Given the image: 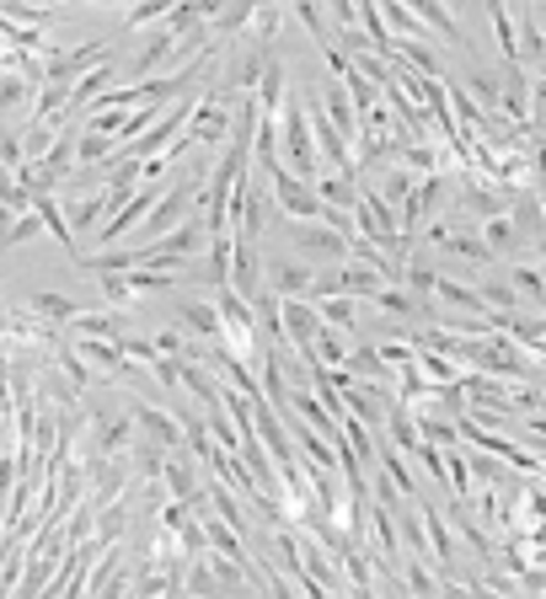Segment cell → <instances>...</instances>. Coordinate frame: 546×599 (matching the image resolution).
<instances>
[{
  "label": "cell",
  "mask_w": 546,
  "mask_h": 599,
  "mask_svg": "<svg viewBox=\"0 0 546 599\" xmlns=\"http://www.w3.org/2000/svg\"><path fill=\"white\" fill-rule=\"evenodd\" d=\"M279 155L290 161V172L316 187L322 177V155H316V134H311V113H305V97H290L284 113H279Z\"/></svg>",
  "instance_id": "6da1fadb"
},
{
  "label": "cell",
  "mask_w": 546,
  "mask_h": 599,
  "mask_svg": "<svg viewBox=\"0 0 546 599\" xmlns=\"http://www.w3.org/2000/svg\"><path fill=\"white\" fill-rule=\"evenodd\" d=\"M214 311H220V348L231 359H242V364L269 359V354H257L263 343H257V311H252V300H242L225 284V290H214Z\"/></svg>",
  "instance_id": "7a4b0ae2"
},
{
  "label": "cell",
  "mask_w": 546,
  "mask_h": 599,
  "mask_svg": "<svg viewBox=\"0 0 546 599\" xmlns=\"http://www.w3.org/2000/svg\"><path fill=\"white\" fill-rule=\"evenodd\" d=\"M210 252V231L199 225V220H182L172 236L151 241V246H140V268H155V273H182L193 257H204Z\"/></svg>",
  "instance_id": "3957f363"
},
{
  "label": "cell",
  "mask_w": 546,
  "mask_h": 599,
  "mask_svg": "<svg viewBox=\"0 0 546 599\" xmlns=\"http://www.w3.org/2000/svg\"><path fill=\"white\" fill-rule=\"evenodd\" d=\"M236 97L242 91H231V87H220L214 81L199 102H193V119H188V140L193 145H231V119H236Z\"/></svg>",
  "instance_id": "277c9868"
},
{
  "label": "cell",
  "mask_w": 546,
  "mask_h": 599,
  "mask_svg": "<svg viewBox=\"0 0 546 599\" xmlns=\"http://www.w3.org/2000/svg\"><path fill=\"white\" fill-rule=\"evenodd\" d=\"M269 193H273V210L284 214V220H295V225H316V214H322V199H316V187H305L284 161L269 172Z\"/></svg>",
  "instance_id": "5b68a950"
},
{
  "label": "cell",
  "mask_w": 546,
  "mask_h": 599,
  "mask_svg": "<svg viewBox=\"0 0 546 599\" xmlns=\"http://www.w3.org/2000/svg\"><path fill=\"white\" fill-rule=\"evenodd\" d=\"M284 231L295 241V257H305L311 268H337V263H348V241L333 236L327 225H295V220H284Z\"/></svg>",
  "instance_id": "8992f818"
},
{
  "label": "cell",
  "mask_w": 546,
  "mask_h": 599,
  "mask_svg": "<svg viewBox=\"0 0 546 599\" xmlns=\"http://www.w3.org/2000/svg\"><path fill=\"white\" fill-rule=\"evenodd\" d=\"M161 487H166V498H178V504H193V509H210V498H204V466L182 449L166 460V471H161Z\"/></svg>",
  "instance_id": "52a82bcc"
},
{
  "label": "cell",
  "mask_w": 546,
  "mask_h": 599,
  "mask_svg": "<svg viewBox=\"0 0 546 599\" xmlns=\"http://www.w3.org/2000/svg\"><path fill=\"white\" fill-rule=\"evenodd\" d=\"M134 428L145 445H161L166 455H182L188 449V434H182V418L172 407H134Z\"/></svg>",
  "instance_id": "ba28073f"
},
{
  "label": "cell",
  "mask_w": 546,
  "mask_h": 599,
  "mask_svg": "<svg viewBox=\"0 0 546 599\" xmlns=\"http://www.w3.org/2000/svg\"><path fill=\"white\" fill-rule=\"evenodd\" d=\"M311 278H316V268L305 257H269V268H263V284L279 300H305L311 295Z\"/></svg>",
  "instance_id": "9c48e42d"
},
{
  "label": "cell",
  "mask_w": 546,
  "mask_h": 599,
  "mask_svg": "<svg viewBox=\"0 0 546 599\" xmlns=\"http://www.w3.org/2000/svg\"><path fill=\"white\" fill-rule=\"evenodd\" d=\"M257 113L269 123H279V113H284V102H290V64H284V54L273 49L269 54V70H263V81H257Z\"/></svg>",
  "instance_id": "30bf717a"
},
{
  "label": "cell",
  "mask_w": 546,
  "mask_h": 599,
  "mask_svg": "<svg viewBox=\"0 0 546 599\" xmlns=\"http://www.w3.org/2000/svg\"><path fill=\"white\" fill-rule=\"evenodd\" d=\"M279 305H284V348L279 354H295L301 359L305 348H311V337H316V327H322L316 322V305L311 300H279Z\"/></svg>",
  "instance_id": "8fae6325"
},
{
  "label": "cell",
  "mask_w": 546,
  "mask_h": 599,
  "mask_svg": "<svg viewBox=\"0 0 546 599\" xmlns=\"http://www.w3.org/2000/svg\"><path fill=\"white\" fill-rule=\"evenodd\" d=\"M123 332H129L123 311H102V305L91 311V305H87V311H81V316L64 327V337H70V343H91V337H108V343H119Z\"/></svg>",
  "instance_id": "7c38bea8"
},
{
  "label": "cell",
  "mask_w": 546,
  "mask_h": 599,
  "mask_svg": "<svg viewBox=\"0 0 546 599\" xmlns=\"http://www.w3.org/2000/svg\"><path fill=\"white\" fill-rule=\"evenodd\" d=\"M178 327L188 332L193 343L220 348V311H214V300H178Z\"/></svg>",
  "instance_id": "4fadbf2b"
},
{
  "label": "cell",
  "mask_w": 546,
  "mask_h": 599,
  "mask_svg": "<svg viewBox=\"0 0 546 599\" xmlns=\"http://www.w3.org/2000/svg\"><path fill=\"white\" fill-rule=\"evenodd\" d=\"M413 17L424 22L428 32H439V38H451L455 49H466L472 54V38H466V28H461V11L455 6H434V0H413Z\"/></svg>",
  "instance_id": "5bb4252c"
},
{
  "label": "cell",
  "mask_w": 546,
  "mask_h": 599,
  "mask_svg": "<svg viewBox=\"0 0 546 599\" xmlns=\"http://www.w3.org/2000/svg\"><path fill=\"white\" fill-rule=\"evenodd\" d=\"M322 113H327V123H333L337 134L354 145L360 140V113H354V102H348V91L337 87V81H322V102H316Z\"/></svg>",
  "instance_id": "9a60e30c"
},
{
  "label": "cell",
  "mask_w": 546,
  "mask_h": 599,
  "mask_svg": "<svg viewBox=\"0 0 546 599\" xmlns=\"http://www.w3.org/2000/svg\"><path fill=\"white\" fill-rule=\"evenodd\" d=\"M360 386H370V390H392L396 386V375L381 364V354H375V343H354V354H348V364H343Z\"/></svg>",
  "instance_id": "2e32d148"
},
{
  "label": "cell",
  "mask_w": 546,
  "mask_h": 599,
  "mask_svg": "<svg viewBox=\"0 0 546 599\" xmlns=\"http://www.w3.org/2000/svg\"><path fill=\"white\" fill-rule=\"evenodd\" d=\"M311 305H316V322H322V327H333V332H343L348 343H360V300L327 295V300H311Z\"/></svg>",
  "instance_id": "e0dca14e"
},
{
  "label": "cell",
  "mask_w": 546,
  "mask_h": 599,
  "mask_svg": "<svg viewBox=\"0 0 546 599\" xmlns=\"http://www.w3.org/2000/svg\"><path fill=\"white\" fill-rule=\"evenodd\" d=\"M477 236H483V246L493 252V257H519V252H530V241L515 231V220H509V214H493V220H483V225H477Z\"/></svg>",
  "instance_id": "ac0fdd59"
},
{
  "label": "cell",
  "mask_w": 546,
  "mask_h": 599,
  "mask_svg": "<svg viewBox=\"0 0 546 599\" xmlns=\"http://www.w3.org/2000/svg\"><path fill=\"white\" fill-rule=\"evenodd\" d=\"M32 97H38V87H32L28 75H0V123H28L32 113Z\"/></svg>",
  "instance_id": "d6986e66"
},
{
  "label": "cell",
  "mask_w": 546,
  "mask_h": 599,
  "mask_svg": "<svg viewBox=\"0 0 546 599\" xmlns=\"http://www.w3.org/2000/svg\"><path fill=\"white\" fill-rule=\"evenodd\" d=\"M28 311L38 316V322H49V327H70L87 305L81 300H70V295H60V290H38V295H28Z\"/></svg>",
  "instance_id": "ffe728a7"
},
{
  "label": "cell",
  "mask_w": 546,
  "mask_h": 599,
  "mask_svg": "<svg viewBox=\"0 0 546 599\" xmlns=\"http://www.w3.org/2000/svg\"><path fill=\"white\" fill-rule=\"evenodd\" d=\"M178 369H182V386L178 390H188L204 413H214V407H220V375H214L210 364H199V359H182Z\"/></svg>",
  "instance_id": "44dd1931"
},
{
  "label": "cell",
  "mask_w": 546,
  "mask_h": 599,
  "mask_svg": "<svg viewBox=\"0 0 546 599\" xmlns=\"http://www.w3.org/2000/svg\"><path fill=\"white\" fill-rule=\"evenodd\" d=\"M316 199H322L327 210L354 214V210H360V177H343V172H322V177H316Z\"/></svg>",
  "instance_id": "7402d4cb"
},
{
  "label": "cell",
  "mask_w": 546,
  "mask_h": 599,
  "mask_svg": "<svg viewBox=\"0 0 546 599\" xmlns=\"http://www.w3.org/2000/svg\"><path fill=\"white\" fill-rule=\"evenodd\" d=\"M434 300H445L451 311H461V316H487L483 295H477V284L472 278H451V273H439V290H434Z\"/></svg>",
  "instance_id": "603a6c76"
},
{
  "label": "cell",
  "mask_w": 546,
  "mask_h": 599,
  "mask_svg": "<svg viewBox=\"0 0 546 599\" xmlns=\"http://www.w3.org/2000/svg\"><path fill=\"white\" fill-rule=\"evenodd\" d=\"M439 257H461V263H472V268H477V278L493 268V252L483 246V236H477V231H451V236H445V246H439Z\"/></svg>",
  "instance_id": "cb8c5ba5"
},
{
  "label": "cell",
  "mask_w": 546,
  "mask_h": 599,
  "mask_svg": "<svg viewBox=\"0 0 546 599\" xmlns=\"http://www.w3.org/2000/svg\"><path fill=\"white\" fill-rule=\"evenodd\" d=\"M487 28H493V38H498V54H504V64H519L515 11H509V6H498V0H487ZM519 70H525V64H519Z\"/></svg>",
  "instance_id": "d4e9b609"
},
{
  "label": "cell",
  "mask_w": 546,
  "mask_h": 599,
  "mask_svg": "<svg viewBox=\"0 0 546 599\" xmlns=\"http://www.w3.org/2000/svg\"><path fill=\"white\" fill-rule=\"evenodd\" d=\"M509 284H515V295L536 311V316H546V273L536 268V263H515V268L504 273Z\"/></svg>",
  "instance_id": "484cf974"
},
{
  "label": "cell",
  "mask_w": 546,
  "mask_h": 599,
  "mask_svg": "<svg viewBox=\"0 0 546 599\" xmlns=\"http://www.w3.org/2000/svg\"><path fill=\"white\" fill-rule=\"evenodd\" d=\"M477 284V295H483V305L493 311V316H519V305L525 300L515 295V284L509 278H493V273H483V278H472Z\"/></svg>",
  "instance_id": "4316f807"
},
{
  "label": "cell",
  "mask_w": 546,
  "mask_h": 599,
  "mask_svg": "<svg viewBox=\"0 0 546 599\" xmlns=\"http://www.w3.org/2000/svg\"><path fill=\"white\" fill-rule=\"evenodd\" d=\"M381 434H386L402 455H413V449L424 445V439H418V418H413V407H402V402L386 407V428H381Z\"/></svg>",
  "instance_id": "83f0119b"
},
{
  "label": "cell",
  "mask_w": 546,
  "mask_h": 599,
  "mask_svg": "<svg viewBox=\"0 0 546 599\" xmlns=\"http://www.w3.org/2000/svg\"><path fill=\"white\" fill-rule=\"evenodd\" d=\"M182 599H225L220 595V578H214V568H210V557L182 562Z\"/></svg>",
  "instance_id": "f1b7e54d"
},
{
  "label": "cell",
  "mask_w": 546,
  "mask_h": 599,
  "mask_svg": "<svg viewBox=\"0 0 546 599\" xmlns=\"http://www.w3.org/2000/svg\"><path fill=\"white\" fill-rule=\"evenodd\" d=\"M466 466H472V481L477 487H509L515 481V466L498 460V455H483V449H466Z\"/></svg>",
  "instance_id": "f546056e"
},
{
  "label": "cell",
  "mask_w": 546,
  "mask_h": 599,
  "mask_svg": "<svg viewBox=\"0 0 546 599\" xmlns=\"http://www.w3.org/2000/svg\"><path fill=\"white\" fill-rule=\"evenodd\" d=\"M381 172H386V177H381V182H370V187H375V193H381V199H386L392 210H402V204L413 199V187L424 182V177H413L407 166H396V161H392V166H381Z\"/></svg>",
  "instance_id": "4dcf8cb0"
},
{
  "label": "cell",
  "mask_w": 546,
  "mask_h": 599,
  "mask_svg": "<svg viewBox=\"0 0 546 599\" xmlns=\"http://www.w3.org/2000/svg\"><path fill=\"white\" fill-rule=\"evenodd\" d=\"M0 17L11 22V28H32V32H43L60 11L54 6H32V0H0Z\"/></svg>",
  "instance_id": "1f68e13d"
},
{
  "label": "cell",
  "mask_w": 546,
  "mask_h": 599,
  "mask_svg": "<svg viewBox=\"0 0 546 599\" xmlns=\"http://www.w3.org/2000/svg\"><path fill=\"white\" fill-rule=\"evenodd\" d=\"M445 487H451L455 504H466V498L477 493V481H472V466H466V445H451V449H445Z\"/></svg>",
  "instance_id": "d6a6232c"
},
{
  "label": "cell",
  "mask_w": 546,
  "mask_h": 599,
  "mask_svg": "<svg viewBox=\"0 0 546 599\" xmlns=\"http://www.w3.org/2000/svg\"><path fill=\"white\" fill-rule=\"evenodd\" d=\"M402 290L413 300H434V290H439V268L428 263V257H407L402 263Z\"/></svg>",
  "instance_id": "836d02e7"
},
{
  "label": "cell",
  "mask_w": 546,
  "mask_h": 599,
  "mask_svg": "<svg viewBox=\"0 0 546 599\" xmlns=\"http://www.w3.org/2000/svg\"><path fill=\"white\" fill-rule=\"evenodd\" d=\"M123 536H129V493L119 504L97 509V546H123Z\"/></svg>",
  "instance_id": "e575fe53"
},
{
  "label": "cell",
  "mask_w": 546,
  "mask_h": 599,
  "mask_svg": "<svg viewBox=\"0 0 546 599\" xmlns=\"http://www.w3.org/2000/svg\"><path fill=\"white\" fill-rule=\"evenodd\" d=\"M284 22H290V11H279V6H257L252 11V28H246L242 43H257V49H273V38L284 32Z\"/></svg>",
  "instance_id": "d590c367"
},
{
  "label": "cell",
  "mask_w": 546,
  "mask_h": 599,
  "mask_svg": "<svg viewBox=\"0 0 546 599\" xmlns=\"http://www.w3.org/2000/svg\"><path fill=\"white\" fill-rule=\"evenodd\" d=\"M381 290H386V278H381L375 268H364V263H354V257L343 263V295L348 300H375Z\"/></svg>",
  "instance_id": "8d00e7d4"
},
{
  "label": "cell",
  "mask_w": 546,
  "mask_h": 599,
  "mask_svg": "<svg viewBox=\"0 0 546 599\" xmlns=\"http://www.w3.org/2000/svg\"><path fill=\"white\" fill-rule=\"evenodd\" d=\"M402 583H407V595L413 599H439V572L428 568V562H418V557H402Z\"/></svg>",
  "instance_id": "74e56055"
},
{
  "label": "cell",
  "mask_w": 546,
  "mask_h": 599,
  "mask_svg": "<svg viewBox=\"0 0 546 599\" xmlns=\"http://www.w3.org/2000/svg\"><path fill=\"white\" fill-rule=\"evenodd\" d=\"M252 11H257V6H220V11H214L210 17V38H246V28H252Z\"/></svg>",
  "instance_id": "f35d334b"
},
{
  "label": "cell",
  "mask_w": 546,
  "mask_h": 599,
  "mask_svg": "<svg viewBox=\"0 0 546 599\" xmlns=\"http://www.w3.org/2000/svg\"><path fill=\"white\" fill-rule=\"evenodd\" d=\"M60 134H64L60 123H22V155H28V166L60 145Z\"/></svg>",
  "instance_id": "ab89813d"
},
{
  "label": "cell",
  "mask_w": 546,
  "mask_h": 599,
  "mask_svg": "<svg viewBox=\"0 0 546 599\" xmlns=\"http://www.w3.org/2000/svg\"><path fill=\"white\" fill-rule=\"evenodd\" d=\"M54 369H60L64 380H75V386H81V390H87L91 380H97V375H91V364L81 359V348H75L70 337H60V348H54Z\"/></svg>",
  "instance_id": "60d3db41"
},
{
  "label": "cell",
  "mask_w": 546,
  "mask_h": 599,
  "mask_svg": "<svg viewBox=\"0 0 546 599\" xmlns=\"http://www.w3.org/2000/svg\"><path fill=\"white\" fill-rule=\"evenodd\" d=\"M60 536H64L70 551H75V546H87V540H97V509H91V504L70 509V514H64V525H60Z\"/></svg>",
  "instance_id": "b9f144b4"
},
{
  "label": "cell",
  "mask_w": 546,
  "mask_h": 599,
  "mask_svg": "<svg viewBox=\"0 0 546 599\" xmlns=\"http://www.w3.org/2000/svg\"><path fill=\"white\" fill-rule=\"evenodd\" d=\"M466 97H472L483 113H498V75H493L487 64H472V75H466Z\"/></svg>",
  "instance_id": "7bdbcfd3"
},
{
  "label": "cell",
  "mask_w": 546,
  "mask_h": 599,
  "mask_svg": "<svg viewBox=\"0 0 546 599\" xmlns=\"http://www.w3.org/2000/svg\"><path fill=\"white\" fill-rule=\"evenodd\" d=\"M509 220H515V231H519L525 241L546 236V225H542V204H536V193H519L515 204H509Z\"/></svg>",
  "instance_id": "ee69618b"
},
{
  "label": "cell",
  "mask_w": 546,
  "mask_h": 599,
  "mask_svg": "<svg viewBox=\"0 0 546 599\" xmlns=\"http://www.w3.org/2000/svg\"><path fill=\"white\" fill-rule=\"evenodd\" d=\"M129 290H134V295H178V290H182V273L134 268V273H129Z\"/></svg>",
  "instance_id": "f6af8a7d"
},
{
  "label": "cell",
  "mask_w": 546,
  "mask_h": 599,
  "mask_svg": "<svg viewBox=\"0 0 546 599\" xmlns=\"http://www.w3.org/2000/svg\"><path fill=\"white\" fill-rule=\"evenodd\" d=\"M129 300H134L129 273H97V305H102V311H123Z\"/></svg>",
  "instance_id": "bcb514c9"
},
{
  "label": "cell",
  "mask_w": 546,
  "mask_h": 599,
  "mask_svg": "<svg viewBox=\"0 0 546 599\" xmlns=\"http://www.w3.org/2000/svg\"><path fill=\"white\" fill-rule=\"evenodd\" d=\"M418 375H424V380H434V386L466 380V369H461V364L445 359V354H428V348H418Z\"/></svg>",
  "instance_id": "7dc6e473"
},
{
  "label": "cell",
  "mask_w": 546,
  "mask_h": 599,
  "mask_svg": "<svg viewBox=\"0 0 546 599\" xmlns=\"http://www.w3.org/2000/svg\"><path fill=\"white\" fill-rule=\"evenodd\" d=\"M166 460H172V455L161 445H145V439H140V445H134V481H161Z\"/></svg>",
  "instance_id": "c3c4849f"
},
{
  "label": "cell",
  "mask_w": 546,
  "mask_h": 599,
  "mask_svg": "<svg viewBox=\"0 0 546 599\" xmlns=\"http://www.w3.org/2000/svg\"><path fill=\"white\" fill-rule=\"evenodd\" d=\"M0 166H11V172L28 166V155H22V129H17V123H0Z\"/></svg>",
  "instance_id": "681fc988"
},
{
  "label": "cell",
  "mask_w": 546,
  "mask_h": 599,
  "mask_svg": "<svg viewBox=\"0 0 546 599\" xmlns=\"http://www.w3.org/2000/svg\"><path fill=\"white\" fill-rule=\"evenodd\" d=\"M38 236H43V220H38V214H22V220H17V225L0 236V252H11V246H28V241H38Z\"/></svg>",
  "instance_id": "f907efd6"
},
{
  "label": "cell",
  "mask_w": 546,
  "mask_h": 599,
  "mask_svg": "<svg viewBox=\"0 0 546 599\" xmlns=\"http://www.w3.org/2000/svg\"><path fill=\"white\" fill-rule=\"evenodd\" d=\"M413 460L428 471V481H439V487H445V449H439V445H418V449H413Z\"/></svg>",
  "instance_id": "816d5d0a"
},
{
  "label": "cell",
  "mask_w": 546,
  "mask_h": 599,
  "mask_svg": "<svg viewBox=\"0 0 546 599\" xmlns=\"http://www.w3.org/2000/svg\"><path fill=\"white\" fill-rule=\"evenodd\" d=\"M166 17H172V6H134L123 22L129 28H166Z\"/></svg>",
  "instance_id": "f5cc1de1"
},
{
  "label": "cell",
  "mask_w": 546,
  "mask_h": 599,
  "mask_svg": "<svg viewBox=\"0 0 546 599\" xmlns=\"http://www.w3.org/2000/svg\"><path fill=\"white\" fill-rule=\"evenodd\" d=\"M354 70H360L370 87H386V81H392V64L375 60V54H354Z\"/></svg>",
  "instance_id": "db71d44e"
},
{
  "label": "cell",
  "mask_w": 546,
  "mask_h": 599,
  "mask_svg": "<svg viewBox=\"0 0 546 599\" xmlns=\"http://www.w3.org/2000/svg\"><path fill=\"white\" fill-rule=\"evenodd\" d=\"M327 17H333L343 32H354L360 28V6H348V0H337V6H327Z\"/></svg>",
  "instance_id": "11a10c76"
},
{
  "label": "cell",
  "mask_w": 546,
  "mask_h": 599,
  "mask_svg": "<svg viewBox=\"0 0 546 599\" xmlns=\"http://www.w3.org/2000/svg\"><path fill=\"white\" fill-rule=\"evenodd\" d=\"M466 599H504V595H493V589H487L483 578L472 572V578H466Z\"/></svg>",
  "instance_id": "9f6ffc18"
},
{
  "label": "cell",
  "mask_w": 546,
  "mask_h": 599,
  "mask_svg": "<svg viewBox=\"0 0 546 599\" xmlns=\"http://www.w3.org/2000/svg\"><path fill=\"white\" fill-rule=\"evenodd\" d=\"M439 599H466V583H455V578H445V583H439Z\"/></svg>",
  "instance_id": "6f0895ef"
},
{
  "label": "cell",
  "mask_w": 546,
  "mask_h": 599,
  "mask_svg": "<svg viewBox=\"0 0 546 599\" xmlns=\"http://www.w3.org/2000/svg\"><path fill=\"white\" fill-rule=\"evenodd\" d=\"M11 225H17V214H11V210H6V204H0V236H6Z\"/></svg>",
  "instance_id": "680465c9"
},
{
  "label": "cell",
  "mask_w": 546,
  "mask_h": 599,
  "mask_svg": "<svg viewBox=\"0 0 546 599\" xmlns=\"http://www.w3.org/2000/svg\"><path fill=\"white\" fill-rule=\"evenodd\" d=\"M530 252H536V263H546V236H536V241H530Z\"/></svg>",
  "instance_id": "91938a15"
},
{
  "label": "cell",
  "mask_w": 546,
  "mask_h": 599,
  "mask_svg": "<svg viewBox=\"0 0 546 599\" xmlns=\"http://www.w3.org/2000/svg\"><path fill=\"white\" fill-rule=\"evenodd\" d=\"M6 418H11V407H6V402H0V423H6Z\"/></svg>",
  "instance_id": "94428289"
},
{
  "label": "cell",
  "mask_w": 546,
  "mask_h": 599,
  "mask_svg": "<svg viewBox=\"0 0 546 599\" xmlns=\"http://www.w3.org/2000/svg\"><path fill=\"white\" fill-rule=\"evenodd\" d=\"M0 354H6V337H0Z\"/></svg>",
  "instance_id": "6125c7cd"
}]
</instances>
